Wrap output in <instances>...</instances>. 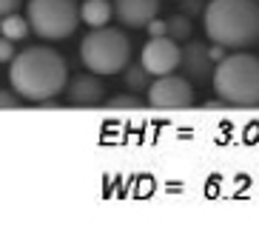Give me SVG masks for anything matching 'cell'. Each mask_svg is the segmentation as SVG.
Listing matches in <instances>:
<instances>
[{
    "instance_id": "obj_14",
    "label": "cell",
    "mask_w": 259,
    "mask_h": 228,
    "mask_svg": "<svg viewBox=\"0 0 259 228\" xmlns=\"http://www.w3.org/2000/svg\"><path fill=\"white\" fill-rule=\"evenodd\" d=\"M148 71L143 68V63L140 66H128V71H125V83L131 86V89H145L148 86Z\"/></svg>"
},
{
    "instance_id": "obj_13",
    "label": "cell",
    "mask_w": 259,
    "mask_h": 228,
    "mask_svg": "<svg viewBox=\"0 0 259 228\" xmlns=\"http://www.w3.org/2000/svg\"><path fill=\"white\" fill-rule=\"evenodd\" d=\"M168 34L174 40H188L191 37V20L183 15H174L168 17Z\"/></svg>"
},
{
    "instance_id": "obj_16",
    "label": "cell",
    "mask_w": 259,
    "mask_h": 228,
    "mask_svg": "<svg viewBox=\"0 0 259 228\" xmlns=\"http://www.w3.org/2000/svg\"><path fill=\"white\" fill-rule=\"evenodd\" d=\"M15 60V40L0 34V63H12Z\"/></svg>"
},
{
    "instance_id": "obj_6",
    "label": "cell",
    "mask_w": 259,
    "mask_h": 228,
    "mask_svg": "<svg viewBox=\"0 0 259 228\" xmlns=\"http://www.w3.org/2000/svg\"><path fill=\"white\" fill-rule=\"evenodd\" d=\"M148 106L151 108H188L194 106V86H191L188 77L180 74H162L154 77V83L148 86Z\"/></svg>"
},
{
    "instance_id": "obj_11",
    "label": "cell",
    "mask_w": 259,
    "mask_h": 228,
    "mask_svg": "<svg viewBox=\"0 0 259 228\" xmlns=\"http://www.w3.org/2000/svg\"><path fill=\"white\" fill-rule=\"evenodd\" d=\"M111 15H114V3H108V0H83V6H80V17L92 29L108 26Z\"/></svg>"
},
{
    "instance_id": "obj_2",
    "label": "cell",
    "mask_w": 259,
    "mask_h": 228,
    "mask_svg": "<svg viewBox=\"0 0 259 228\" xmlns=\"http://www.w3.org/2000/svg\"><path fill=\"white\" fill-rule=\"evenodd\" d=\"M202 23L211 43L251 49L259 43V0H211Z\"/></svg>"
},
{
    "instance_id": "obj_18",
    "label": "cell",
    "mask_w": 259,
    "mask_h": 228,
    "mask_svg": "<svg viewBox=\"0 0 259 228\" xmlns=\"http://www.w3.org/2000/svg\"><path fill=\"white\" fill-rule=\"evenodd\" d=\"M145 29H148V34H151V37H160V34H168V20H157V17H154V20L148 23Z\"/></svg>"
},
{
    "instance_id": "obj_19",
    "label": "cell",
    "mask_w": 259,
    "mask_h": 228,
    "mask_svg": "<svg viewBox=\"0 0 259 228\" xmlns=\"http://www.w3.org/2000/svg\"><path fill=\"white\" fill-rule=\"evenodd\" d=\"M17 6H20V0H0V17L6 15H15Z\"/></svg>"
},
{
    "instance_id": "obj_3",
    "label": "cell",
    "mask_w": 259,
    "mask_h": 228,
    "mask_svg": "<svg viewBox=\"0 0 259 228\" xmlns=\"http://www.w3.org/2000/svg\"><path fill=\"white\" fill-rule=\"evenodd\" d=\"M213 91L228 106H259V57L236 52L222 57L211 74Z\"/></svg>"
},
{
    "instance_id": "obj_4",
    "label": "cell",
    "mask_w": 259,
    "mask_h": 228,
    "mask_svg": "<svg viewBox=\"0 0 259 228\" xmlns=\"http://www.w3.org/2000/svg\"><path fill=\"white\" fill-rule=\"evenodd\" d=\"M80 60L89 71L100 77L125 71L131 63V40L125 31L111 29V26H100L92 29L80 43Z\"/></svg>"
},
{
    "instance_id": "obj_9",
    "label": "cell",
    "mask_w": 259,
    "mask_h": 228,
    "mask_svg": "<svg viewBox=\"0 0 259 228\" xmlns=\"http://www.w3.org/2000/svg\"><path fill=\"white\" fill-rule=\"evenodd\" d=\"M106 100V89L100 83V74H80L69 86V103L71 106H100Z\"/></svg>"
},
{
    "instance_id": "obj_12",
    "label": "cell",
    "mask_w": 259,
    "mask_h": 228,
    "mask_svg": "<svg viewBox=\"0 0 259 228\" xmlns=\"http://www.w3.org/2000/svg\"><path fill=\"white\" fill-rule=\"evenodd\" d=\"M31 31V23L29 17H20L15 12V15H6V17H0V34H6V37L12 40H23L26 34Z\"/></svg>"
},
{
    "instance_id": "obj_8",
    "label": "cell",
    "mask_w": 259,
    "mask_h": 228,
    "mask_svg": "<svg viewBox=\"0 0 259 228\" xmlns=\"http://www.w3.org/2000/svg\"><path fill=\"white\" fill-rule=\"evenodd\" d=\"M160 12V0H114V15L122 26L145 29Z\"/></svg>"
},
{
    "instance_id": "obj_15",
    "label": "cell",
    "mask_w": 259,
    "mask_h": 228,
    "mask_svg": "<svg viewBox=\"0 0 259 228\" xmlns=\"http://www.w3.org/2000/svg\"><path fill=\"white\" fill-rule=\"evenodd\" d=\"M106 106L108 108H140L143 106V100L134 97V94H117V97L106 100Z\"/></svg>"
},
{
    "instance_id": "obj_7",
    "label": "cell",
    "mask_w": 259,
    "mask_h": 228,
    "mask_svg": "<svg viewBox=\"0 0 259 228\" xmlns=\"http://www.w3.org/2000/svg\"><path fill=\"white\" fill-rule=\"evenodd\" d=\"M140 63L151 77L171 74L183 66V49L180 40H174L171 34H160V37H148V43L140 52Z\"/></svg>"
},
{
    "instance_id": "obj_10",
    "label": "cell",
    "mask_w": 259,
    "mask_h": 228,
    "mask_svg": "<svg viewBox=\"0 0 259 228\" xmlns=\"http://www.w3.org/2000/svg\"><path fill=\"white\" fill-rule=\"evenodd\" d=\"M183 66L188 71V77L194 80H202L211 71V52H208L202 43H191L188 49H183Z\"/></svg>"
},
{
    "instance_id": "obj_5",
    "label": "cell",
    "mask_w": 259,
    "mask_h": 228,
    "mask_svg": "<svg viewBox=\"0 0 259 228\" xmlns=\"http://www.w3.org/2000/svg\"><path fill=\"white\" fill-rule=\"evenodd\" d=\"M29 23L43 40H66L80 23L77 0H29Z\"/></svg>"
},
{
    "instance_id": "obj_1",
    "label": "cell",
    "mask_w": 259,
    "mask_h": 228,
    "mask_svg": "<svg viewBox=\"0 0 259 228\" xmlns=\"http://www.w3.org/2000/svg\"><path fill=\"white\" fill-rule=\"evenodd\" d=\"M9 80H12V89L23 100L46 103L66 89L69 66L60 57V52L46 49V46H31V49L15 54L12 68H9Z\"/></svg>"
},
{
    "instance_id": "obj_17",
    "label": "cell",
    "mask_w": 259,
    "mask_h": 228,
    "mask_svg": "<svg viewBox=\"0 0 259 228\" xmlns=\"http://www.w3.org/2000/svg\"><path fill=\"white\" fill-rule=\"evenodd\" d=\"M20 103H23V97H20L17 91L0 89V108H20Z\"/></svg>"
}]
</instances>
